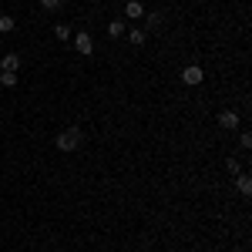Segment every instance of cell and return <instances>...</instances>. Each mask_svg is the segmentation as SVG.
I'll use <instances>...</instances> for the list:
<instances>
[{"instance_id":"obj_1","label":"cell","mask_w":252,"mask_h":252,"mask_svg":"<svg viewBox=\"0 0 252 252\" xmlns=\"http://www.w3.org/2000/svg\"><path fill=\"white\" fill-rule=\"evenodd\" d=\"M58 148L61 152H78L81 148V128H64L58 135Z\"/></svg>"},{"instance_id":"obj_2","label":"cell","mask_w":252,"mask_h":252,"mask_svg":"<svg viewBox=\"0 0 252 252\" xmlns=\"http://www.w3.org/2000/svg\"><path fill=\"white\" fill-rule=\"evenodd\" d=\"M74 51L84 54V58H91V54H94V40H91L88 31H78V34H74Z\"/></svg>"},{"instance_id":"obj_3","label":"cell","mask_w":252,"mask_h":252,"mask_svg":"<svg viewBox=\"0 0 252 252\" xmlns=\"http://www.w3.org/2000/svg\"><path fill=\"white\" fill-rule=\"evenodd\" d=\"M182 81H185V84H189V88H198V84H202V81H205V71H202V67H198V64H189V67H185V71H182Z\"/></svg>"},{"instance_id":"obj_4","label":"cell","mask_w":252,"mask_h":252,"mask_svg":"<svg viewBox=\"0 0 252 252\" xmlns=\"http://www.w3.org/2000/svg\"><path fill=\"white\" fill-rule=\"evenodd\" d=\"M125 17H128V20H141V17H145L141 0H128V3H125Z\"/></svg>"},{"instance_id":"obj_5","label":"cell","mask_w":252,"mask_h":252,"mask_svg":"<svg viewBox=\"0 0 252 252\" xmlns=\"http://www.w3.org/2000/svg\"><path fill=\"white\" fill-rule=\"evenodd\" d=\"M20 67V54H3L0 58V71H17Z\"/></svg>"},{"instance_id":"obj_6","label":"cell","mask_w":252,"mask_h":252,"mask_svg":"<svg viewBox=\"0 0 252 252\" xmlns=\"http://www.w3.org/2000/svg\"><path fill=\"white\" fill-rule=\"evenodd\" d=\"M219 125L232 131V128H239V115H235V111H222V115H219Z\"/></svg>"},{"instance_id":"obj_7","label":"cell","mask_w":252,"mask_h":252,"mask_svg":"<svg viewBox=\"0 0 252 252\" xmlns=\"http://www.w3.org/2000/svg\"><path fill=\"white\" fill-rule=\"evenodd\" d=\"M108 37H125V20H111V24H108Z\"/></svg>"},{"instance_id":"obj_8","label":"cell","mask_w":252,"mask_h":252,"mask_svg":"<svg viewBox=\"0 0 252 252\" xmlns=\"http://www.w3.org/2000/svg\"><path fill=\"white\" fill-rule=\"evenodd\" d=\"M235 185H239V192H242V195L252 192V178H249V175H242V172L235 175Z\"/></svg>"},{"instance_id":"obj_9","label":"cell","mask_w":252,"mask_h":252,"mask_svg":"<svg viewBox=\"0 0 252 252\" xmlns=\"http://www.w3.org/2000/svg\"><path fill=\"white\" fill-rule=\"evenodd\" d=\"M158 27H161V14H145V34L158 31Z\"/></svg>"},{"instance_id":"obj_10","label":"cell","mask_w":252,"mask_h":252,"mask_svg":"<svg viewBox=\"0 0 252 252\" xmlns=\"http://www.w3.org/2000/svg\"><path fill=\"white\" fill-rule=\"evenodd\" d=\"M14 27H17V20L10 17V14H0V31L3 34H14Z\"/></svg>"},{"instance_id":"obj_11","label":"cell","mask_w":252,"mask_h":252,"mask_svg":"<svg viewBox=\"0 0 252 252\" xmlns=\"http://www.w3.org/2000/svg\"><path fill=\"white\" fill-rule=\"evenodd\" d=\"M128 40H131V44H135V47H141V44H145V40H148V34H145V31H141V27H135V31H128Z\"/></svg>"},{"instance_id":"obj_12","label":"cell","mask_w":252,"mask_h":252,"mask_svg":"<svg viewBox=\"0 0 252 252\" xmlns=\"http://www.w3.org/2000/svg\"><path fill=\"white\" fill-rule=\"evenodd\" d=\"M0 84L3 88H17V74L14 71H0Z\"/></svg>"},{"instance_id":"obj_13","label":"cell","mask_w":252,"mask_h":252,"mask_svg":"<svg viewBox=\"0 0 252 252\" xmlns=\"http://www.w3.org/2000/svg\"><path fill=\"white\" fill-rule=\"evenodd\" d=\"M54 37L58 40H71V27H67V24H58V27H54Z\"/></svg>"},{"instance_id":"obj_14","label":"cell","mask_w":252,"mask_h":252,"mask_svg":"<svg viewBox=\"0 0 252 252\" xmlns=\"http://www.w3.org/2000/svg\"><path fill=\"white\" fill-rule=\"evenodd\" d=\"M40 7H44V10H61L64 0H40Z\"/></svg>"},{"instance_id":"obj_15","label":"cell","mask_w":252,"mask_h":252,"mask_svg":"<svg viewBox=\"0 0 252 252\" xmlns=\"http://www.w3.org/2000/svg\"><path fill=\"white\" fill-rule=\"evenodd\" d=\"M239 145H242V148L249 152V148H252V135H246V131H242V138H239Z\"/></svg>"}]
</instances>
